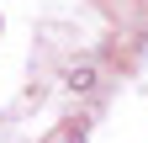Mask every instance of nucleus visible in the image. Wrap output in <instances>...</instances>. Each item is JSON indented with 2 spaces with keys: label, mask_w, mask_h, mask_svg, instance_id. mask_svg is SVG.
<instances>
[{
  "label": "nucleus",
  "mask_w": 148,
  "mask_h": 143,
  "mask_svg": "<svg viewBox=\"0 0 148 143\" xmlns=\"http://www.w3.org/2000/svg\"><path fill=\"white\" fill-rule=\"evenodd\" d=\"M42 143H90V122L85 117H64V122H53V133Z\"/></svg>",
  "instance_id": "f257e3e1"
},
{
  "label": "nucleus",
  "mask_w": 148,
  "mask_h": 143,
  "mask_svg": "<svg viewBox=\"0 0 148 143\" xmlns=\"http://www.w3.org/2000/svg\"><path fill=\"white\" fill-rule=\"evenodd\" d=\"M95 80H101L95 64H69V74H64V85H69L74 96H90V90H95Z\"/></svg>",
  "instance_id": "f03ea898"
}]
</instances>
